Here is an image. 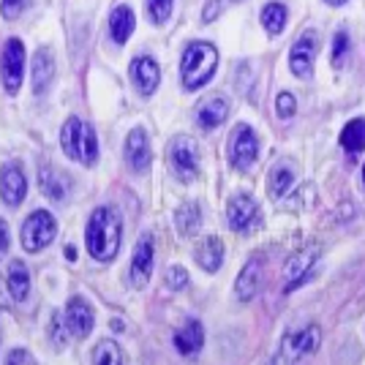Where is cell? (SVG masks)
Segmentation results:
<instances>
[{"instance_id": "cell-1", "label": "cell", "mask_w": 365, "mask_h": 365, "mask_svg": "<svg viewBox=\"0 0 365 365\" xmlns=\"http://www.w3.org/2000/svg\"><path fill=\"white\" fill-rule=\"evenodd\" d=\"M123 240V224L120 215L115 213L112 207H98L93 210L88 229H85V243L91 251L93 259L98 262H112L120 251Z\"/></svg>"}, {"instance_id": "cell-2", "label": "cell", "mask_w": 365, "mask_h": 365, "mask_svg": "<svg viewBox=\"0 0 365 365\" xmlns=\"http://www.w3.org/2000/svg\"><path fill=\"white\" fill-rule=\"evenodd\" d=\"M215 66H218V52L213 44L205 41H191L182 52L180 61V79L188 91H199L205 82H210Z\"/></svg>"}, {"instance_id": "cell-3", "label": "cell", "mask_w": 365, "mask_h": 365, "mask_svg": "<svg viewBox=\"0 0 365 365\" xmlns=\"http://www.w3.org/2000/svg\"><path fill=\"white\" fill-rule=\"evenodd\" d=\"M63 153L85 167H93L98 161V137L82 118H68L61 131Z\"/></svg>"}, {"instance_id": "cell-4", "label": "cell", "mask_w": 365, "mask_h": 365, "mask_svg": "<svg viewBox=\"0 0 365 365\" xmlns=\"http://www.w3.org/2000/svg\"><path fill=\"white\" fill-rule=\"evenodd\" d=\"M319 344H322V327L319 324H305L303 330L284 335L278 354H281L287 363L300 365L305 357H311L314 351L319 349Z\"/></svg>"}, {"instance_id": "cell-5", "label": "cell", "mask_w": 365, "mask_h": 365, "mask_svg": "<svg viewBox=\"0 0 365 365\" xmlns=\"http://www.w3.org/2000/svg\"><path fill=\"white\" fill-rule=\"evenodd\" d=\"M55 237H58V221L46 213V210H33L25 218V227H22V245H25V251L38 254Z\"/></svg>"}, {"instance_id": "cell-6", "label": "cell", "mask_w": 365, "mask_h": 365, "mask_svg": "<svg viewBox=\"0 0 365 365\" xmlns=\"http://www.w3.org/2000/svg\"><path fill=\"white\" fill-rule=\"evenodd\" d=\"M169 167L182 182L194 180L199 175V153L197 142L191 137H178L169 145Z\"/></svg>"}, {"instance_id": "cell-7", "label": "cell", "mask_w": 365, "mask_h": 365, "mask_svg": "<svg viewBox=\"0 0 365 365\" xmlns=\"http://www.w3.org/2000/svg\"><path fill=\"white\" fill-rule=\"evenodd\" d=\"M229 158H232V167L240 169V172L254 167V161L259 158V139L254 128H248V125L235 128L232 142H229Z\"/></svg>"}, {"instance_id": "cell-8", "label": "cell", "mask_w": 365, "mask_h": 365, "mask_svg": "<svg viewBox=\"0 0 365 365\" xmlns=\"http://www.w3.org/2000/svg\"><path fill=\"white\" fill-rule=\"evenodd\" d=\"M22 71H25V46L19 38H11L3 46V58H0V76H3V88L9 93L19 91Z\"/></svg>"}, {"instance_id": "cell-9", "label": "cell", "mask_w": 365, "mask_h": 365, "mask_svg": "<svg viewBox=\"0 0 365 365\" xmlns=\"http://www.w3.org/2000/svg\"><path fill=\"white\" fill-rule=\"evenodd\" d=\"M63 322H66V330L76 338H88L93 333V324H96V317H93V308L88 305L85 297H71L68 305H66V314H63Z\"/></svg>"}, {"instance_id": "cell-10", "label": "cell", "mask_w": 365, "mask_h": 365, "mask_svg": "<svg viewBox=\"0 0 365 365\" xmlns=\"http://www.w3.org/2000/svg\"><path fill=\"white\" fill-rule=\"evenodd\" d=\"M319 259V248H303L297 254H292L287 267H284V275H287V292L297 289L300 284H305L311 275H314V264Z\"/></svg>"}, {"instance_id": "cell-11", "label": "cell", "mask_w": 365, "mask_h": 365, "mask_svg": "<svg viewBox=\"0 0 365 365\" xmlns=\"http://www.w3.org/2000/svg\"><path fill=\"white\" fill-rule=\"evenodd\" d=\"M259 218H262V215H259V205L251 197L237 194V197L229 202V207H227L229 229H235V232H248V229L257 227Z\"/></svg>"}, {"instance_id": "cell-12", "label": "cell", "mask_w": 365, "mask_h": 365, "mask_svg": "<svg viewBox=\"0 0 365 365\" xmlns=\"http://www.w3.org/2000/svg\"><path fill=\"white\" fill-rule=\"evenodd\" d=\"M314 58H317V36L314 31L303 33L289 52V66L292 74H297L300 79H308L314 71Z\"/></svg>"}, {"instance_id": "cell-13", "label": "cell", "mask_w": 365, "mask_h": 365, "mask_svg": "<svg viewBox=\"0 0 365 365\" xmlns=\"http://www.w3.org/2000/svg\"><path fill=\"white\" fill-rule=\"evenodd\" d=\"M264 262H262V257H254L245 262V267L240 270V275H237V281H235V294H237V300H243V303H248V300H254L259 294V289H262V278H264Z\"/></svg>"}, {"instance_id": "cell-14", "label": "cell", "mask_w": 365, "mask_h": 365, "mask_svg": "<svg viewBox=\"0 0 365 365\" xmlns=\"http://www.w3.org/2000/svg\"><path fill=\"white\" fill-rule=\"evenodd\" d=\"M131 82H134V88L139 91V96H153L155 88H158V82H161V68H158V63L148 58V55H142L137 61L131 63Z\"/></svg>"}, {"instance_id": "cell-15", "label": "cell", "mask_w": 365, "mask_h": 365, "mask_svg": "<svg viewBox=\"0 0 365 365\" xmlns=\"http://www.w3.org/2000/svg\"><path fill=\"white\" fill-rule=\"evenodd\" d=\"M153 259H155V248H153V237L145 235L134 248V257H131V284L134 287H145L150 281L153 273Z\"/></svg>"}, {"instance_id": "cell-16", "label": "cell", "mask_w": 365, "mask_h": 365, "mask_svg": "<svg viewBox=\"0 0 365 365\" xmlns=\"http://www.w3.org/2000/svg\"><path fill=\"white\" fill-rule=\"evenodd\" d=\"M150 142H148V134L142 128H134L128 139H125V161H128V169L134 172H148L150 167Z\"/></svg>"}, {"instance_id": "cell-17", "label": "cell", "mask_w": 365, "mask_h": 365, "mask_svg": "<svg viewBox=\"0 0 365 365\" xmlns=\"http://www.w3.org/2000/svg\"><path fill=\"white\" fill-rule=\"evenodd\" d=\"M25 194H28V180H25L22 169L14 167V164L3 167V172H0V197H3V202L16 207L25 199Z\"/></svg>"}, {"instance_id": "cell-18", "label": "cell", "mask_w": 365, "mask_h": 365, "mask_svg": "<svg viewBox=\"0 0 365 365\" xmlns=\"http://www.w3.org/2000/svg\"><path fill=\"white\" fill-rule=\"evenodd\" d=\"M52 76H55V61L46 49H38L31 66V79H33V93L36 96H44L46 88L52 85Z\"/></svg>"}, {"instance_id": "cell-19", "label": "cell", "mask_w": 365, "mask_h": 365, "mask_svg": "<svg viewBox=\"0 0 365 365\" xmlns=\"http://www.w3.org/2000/svg\"><path fill=\"white\" fill-rule=\"evenodd\" d=\"M6 284H9V292L16 303L28 300V292H31V270L25 267L22 259H11L9 262V273H6Z\"/></svg>"}, {"instance_id": "cell-20", "label": "cell", "mask_w": 365, "mask_h": 365, "mask_svg": "<svg viewBox=\"0 0 365 365\" xmlns=\"http://www.w3.org/2000/svg\"><path fill=\"white\" fill-rule=\"evenodd\" d=\"M227 115H229V104L227 98H221V96H210L207 101H202L197 107V123L202 128L221 125V123L227 120Z\"/></svg>"}, {"instance_id": "cell-21", "label": "cell", "mask_w": 365, "mask_h": 365, "mask_svg": "<svg viewBox=\"0 0 365 365\" xmlns=\"http://www.w3.org/2000/svg\"><path fill=\"white\" fill-rule=\"evenodd\" d=\"M38 182H41L44 197H49L52 202H63V199L68 197V178L63 175L61 169L41 167L38 169Z\"/></svg>"}, {"instance_id": "cell-22", "label": "cell", "mask_w": 365, "mask_h": 365, "mask_svg": "<svg viewBox=\"0 0 365 365\" xmlns=\"http://www.w3.org/2000/svg\"><path fill=\"white\" fill-rule=\"evenodd\" d=\"M205 344V327L197 319L185 322L180 330L175 333V349L180 354H197Z\"/></svg>"}, {"instance_id": "cell-23", "label": "cell", "mask_w": 365, "mask_h": 365, "mask_svg": "<svg viewBox=\"0 0 365 365\" xmlns=\"http://www.w3.org/2000/svg\"><path fill=\"white\" fill-rule=\"evenodd\" d=\"M134 25H137V16L128 6H118L112 16H109V31H112V41L118 44H125L134 33Z\"/></svg>"}, {"instance_id": "cell-24", "label": "cell", "mask_w": 365, "mask_h": 365, "mask_svg": "<svg viewBox=\"0 0 365 365\" xmlns=\"http://www.w3.org/2000/svg\"><path fill=\"white\" fill-rule=\"evenodd\" d=\"M197 262L207 270V273L221 270V262H224V243H221L218 237H207V240L197 248Z\"/></svg>"}, {"instance_id": "cell-25", "label": "cell", "mask_w": 365, "mask_h": 365, "mask_svg": "<svg viewBox=\"0 0 365 365\" xmlns=\"http://www.w3.org/2000/svg\"><path fill=\"white\" fill-rule=\"evenodd\" d=\"M292 185H294V172L287 164H278L267 178V194L273 199H281L284 194H289Z\"/></svg>"}, {"instance_id": "cell-26", "label": "cell", "mask_w": 365, "mask_h": 365, "mask_svg": "<svg viewBox=\"0 0 365 365\" xmlns=\"http://www.w3.org/2000/svg\"><path fill=\"white\" fill-rule=\"evenodd\" d=\"M341 145H344V150L346 153L365 150V120L363 118L346 123V128L341 131Z\"/></svg>"}, {"instance_id": "cell-27", "label": "cell", "mask_w": 365, "mask_h": 365, "mask_svg": "<svg viewBox=\"0 0 365 365\" xmlns=\"http://www.w3.org/2000/svg\"><path fill=\"white\" fill-rule=\"evenodd\" d=\"M199 221H202V213H199L197 202H185L180 210L175 213V224H178V232H180L182 237L194 235L199 227Z\"/></svg>"}, {"instance_id": "cell-28", "label": "cell", "mask_w": 365, "mask_h": 365, "mask_svg": "<svg viewBox=\"0 0 365 365\" xmlns=\"http://www.w3.org/2000/svg\"><path fill=\"white\" fill-rule=\"evenodd\" d=\"M287 6L284 3H267L264 9H262V25H264V31L278 36V33L284 31V25H287Z\"/></svg>"}, {"instance_id": "cell-29", "label": "cell", "mask_w": 365, "mask_h": 365, "mask_svg": "<svg viewBox=\"0 0 365 365\" xmlns=\"http://www.w3.org/2000/svg\"><path fill=\"white\" fill-rule=\"evenodd\" d=\"M93 365H125V354L115 341H98L93 349Z\"/></svg>"}, {"instance_id": "cell-30", "label": "cell", "mask_w": 365, "mask_h": 365, "mask_svg": "<svg viewBox=\"0 0 365 365\" xmlns=\"http://www.w3.org/2000/svg\"><path fill=\"white\" fill-rule=\"evenodd\" d=\"M172 3H175V0H148V14H150V19L155 25H164L169 19Z\"/></svg>"}, {"instance_id": "cell-31", "label": "cell", "mask_w": 365, "mask_h": 365, "mask_svg": "<svg viewBox=\"0 0 365 365\" xmlns=\"http://www.w3.org/2000/svg\"><path fill=\"white\" fill-rule=\"evenodd\" d=\"M346 52H349V36H346L344 31L335 33V38H333V66L335 68H341V66H344Z\"/></svg>"}, {"instance_id": "cell-32", "label": "cell", "mask_w": 365, "mask_h": 365, "mask_svg": "<svg viewBox=\"0 0 365 365\" xmlns=\"http://www.w3.org/2000/svg\"><path fill=\"white\" fill-rule=\"evenodd\" d=\"M294 109H297V101H294V96L292 93H278V98H275V112H278V118H284V120H289L292 115H294Z\"/></svg>"}, {"instance_id": "cell-33", "label": "cell", "mask_w": 365, "mask_h": 365, "mask_svg": "<svg viewBox=\"0 0 365 365\" xmlns=\"http://www.w3.org/2000/svg\"><path fill=\"white\" fill-rule=\"evenodd\" d=\"M31 0H3V6H0V11L6 19H16V16L25 11V6H28Z\"/></svg>"}, {"instance_id": "cell-34", "label": "cell", "mask_w": 365, "mask_h": 365, "mask_svg": "<svg viewBox=\"0 0 365 365\" xmlns=\"http://www.w3.org/2000/svg\"><path fill=\"white\" fill-rule=\"evenodd\" d=\"M3 365H38L36 363V357H33L31 351L25 349H11L9 351V357H6V363Z\"/></svg>"}, {"instance_id": "cell-35", "label": "cell", "mask_w": 365, "mask_h": 365, "mask_svg": "<svg viewBox=\"0 0 365 365\" xmlns=\"http://www.w3.org/2000/svg\"><path fill=\"white\" fill-rule=\"evenodd\" d=\"M167 281H169V287H172V289H182V287H188V273H185V267H169Z\"/></svg>"}, {"instance_id": "cell-36", "label": "cell", "mask_w": 365, "mask_h": 365, "mask_svg": "<svg viewBox=\"0 0 365 365\" xmlns=\"http://www.w3.org/2000/svg\"><path fill=\"white\" fill-rule=\"evenodd\" d=\"M49 333H52V341H55V346H58V349H63V346H66V335H63L61 317H52V322H49Z\"/></svg>"}, {"instance_id": "cell-37", "label": "cell", "mask_w": 365, "mask_h": 365, "mask_svg": "<svg viewBox=\"0 0 365 365\" xmlns=\"http://www.w3.org/2000/svg\"><path fill=\"white\" fill-rule=\"evenodd\" d=\"M11 243V235H9V227H6V221L0 218V257L6 254V248Z\"/></svg>"}, {"instance_id": "cell-38", "label": "cell", "mask_w": 365, "mask_h": 365, "mask_svg": "<svg viewBox=\"0 0 365 365\" xmlns=\"http://www.w3.org/2000/svg\"><path fill=\"white\" fill-rule=\"evenodd\" d=\"M218 14H221V0H210V3H207V11L202 14V19L210 22V19H215Z\"/></svg>"}, {"instance_id": "cell-39", "label": "cell", "mask_w": 365, "mask_h": 365, "mask_svg": "<svg viewBox=\"0 0 365 365\" xmlns=\"http://www.w3.org/2000/svg\"><path fill=\"white\" fill-rule=\"evenodd\" d=\"M66 259H76V248H74V245H66Z\"/></svg>"}, {"instance_id": "cell-40", "label": "cell", "mask_w": 365, "mask_h": 365, "mask_svg": "<svg viewBox=\"0 0 365 365\" xmlns=\"http://www.w3.org/2000/svg\"><path fill=\"white\" fill-rule=\"evenodd\" d=\"M270 365H292V363H287V360H284L281 354H275V357H273V363H270Z\"/></svg>"}, {"instance_id": "cell-41", "label": "cell", "mask_w": 365, "mask_h": 365, "mask_svg": "<svg viewBox=\"0 0 365 365\" xmlns=\"http://www.w3.org/2000/svg\"><path fill=\"white\" fill-rule=\"evenodd\" d=\"M327 3H333V6H344L346 0H327Z\"/></svg>"}, {"instance_id": "cell-42", "label": "cell", "mask_w": 365, "mask_h": 365, "mask_svg": "<svg viewBox=\"0 0 365 365\" xmlns=\"http://www.w3.org/2000/svg\"><path fill=\"white\" fill-rule=\"evenodd\" d=\"M363 182H365V167H363Z\"/></svg>"}, {"instance_id": "cell-43", "label": "cell", "mask_w": 365, "mask_h": 365, "mask_svg": "<svg viewBox=\"0 0 365 365\" xmlns=\"http://www.w3.org/2000/svg\"><path fill=\"white\" fill-rule=\"evenodd\" d=\"M235 3H240V0H235Z\"/></svg>"}]
</instances>
